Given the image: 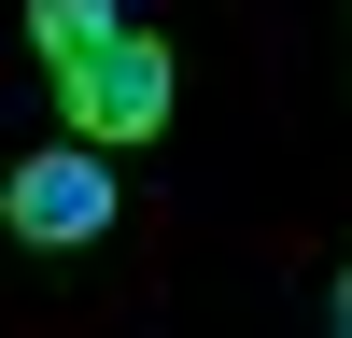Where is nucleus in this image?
Masks as SVG:
<instances>
[{
	"label": "nucleus",
	"instance_id": "1",
	"mask_svg": "<svg viewBox=\"0 0 352 338\" xmlns=\"http://www.w3.org/2000/svg\"><path fill=\"white\" fill-rule=\"evenodd\" d=\"M56 113H71V141H99V155H127V141H155L169 113H184V71H169L155 28H99L85 56H56Z\"/></svg>",
	"mask_w": 352,
	"mask_h": 338
},
{
	"label": "nucleus",
	"instance_id": "2",
	"mask_svg": "<svg viewBox=\"0 0 352 338\" xmlns=\"http://www.w3.org/2000/svg\"><path fill=\"white\" fill-rule=\"evenodd\" d=\"M113 212H127V183L99 169V141H56V155L0 169V240L14 254H85V240H113Z\"/></svg>",
	"mask_w": 352,
	"mask_h": 338
},
{
	"label": "nucleus",
	"instance_id": "4",
	"mask_svg": "<svg viewBox=\"0 0 352 338\" xmlns=\"http://www.w3.org/2000/svg\"><path fill=\"white\" fill-rule=\"evenodd\" d=\"M324 324H338V338H352V268H338V282H324Z\"/></svg>",
	"mask_w": 352,
	"mask_h": 338
},
{
	"label": "nucleus",
	"instance_id": "3",
	"mask_svg": "<svg viewBox=\"0 0 352 338\" xmlns=\"http://www.w3.org/2000/svg\"><path fill=\"white\" fill-rule=\"evenodd\" d=\"M99 28H127V0H28V43L43 56H85Z\"/></svg>",
	"mask_w": 352,
	"mask_h": 338
}]
</instances>
